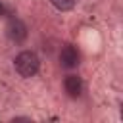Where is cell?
I'll return each mask as SVG.
<instances>
[{
    "instance_id": "1",
    "label": "cell",
    "mask_w": 123,
    "mask_h": 123,
    "mask_svg": "<svg viewBox=\"0 0 123 123\" xmlns=\"http://www.w3.org/2000/svg\"><path fill=\"white\" fill-rule=\"evenodd\" d=\"M13 67L17 71L19 77L23 79H29V77H35L38 73V67H40V60L38 56L33 52V50H23L15 56L13 60Z\"/></svg>"
},
{
    "instance_id": "2",
    "label": "cell",
    "mask_w": 123,
    "mask_h": 123,
    "mask_svg": "<svg viewBox=\"0 0 123 123\" xmlns=\"http://www.w3.org/2000/svg\"><path fill=\"white\" fill-rule=\"evenodd\" d=\"M6 35L10 40L13 42H23L27 38V25L21 21V19H10L8 25H6Z\"/></svg>"
},
{
    "instance_id": "3",
    "label": "cell",
    "mask_w": 123,
    "mask_h": 123,
    "mask_svg": "<svg viewBox=\"0 0 123 123\" xmlns=\"http://www.w3.org/2000/svg\"><path fill=\"white\" fill-rule=\"evenodd\" d=\"M79 60H81V56H79V52H77V48L73 44H63L62 46V50H60V63H62V67L73 69V67L79 65Z\"/></svg>"
},
{
    "instance_id": "4",
    "label": "cell",
    "mask_w": 123,
    "mask_h": 123,
    "mask_svg": "<svg viewBox=\"0 0 123 123\" xmlns=\"http://www.w3.org/2000/svg\"><path fill=\"white\" fill-rule=\"evenodd\" d=\"M63 90H65V94L69 98H79L81 92H83V81H81V77L73 75V73L67 75L63 79Z\"/></svg>"
},
{
    "instance_id": "5",
    "label": "cell",
    "mask_w": 123,
    "mask_h": 123,
    "mask_svg": "<svg viewBox=\"0 0 123 123\" xmlns=\"http://www.w3.org/2000/svg\"><path fill=\"white\" fill-rule=\"evenodd\" d=\"M50 4L60 12H67L75 6V0H50Z\"/></svg>"
},
{
    "instance_id": "6",
    "label": "cell",
    "mask_w": 123,
    "mask_h": 123,
    "mask_svg": "<svg viewBox=\"0 0 123 123\" xmlns=\"http://www.w3.org/2000/svg\"><path fill=\"white\" fill-rule=\"evenodd\" d=\"M4 13H6V8H4L2 4H0V15H4Z\"/></svg>"
}]
</instances>
